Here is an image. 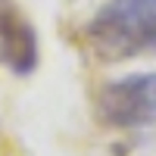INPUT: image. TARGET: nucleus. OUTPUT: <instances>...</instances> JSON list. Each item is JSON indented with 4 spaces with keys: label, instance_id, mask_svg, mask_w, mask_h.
<instances>
[{
    "label": "nucleus",
    "instance_id": "nucleus-1",
    "mask_svg": "<svg viewBox=\"0 0 156 156\" xmlns=\"http://www.w3.org/2000/svg\"><path fill=\"white\" fill-rule=\"evenodd\" d=\"M84 41L103 62L156 50V0H109L84 25Z\"/></svg>",
    "mask_w": 156,
    "mask_h": 156
},
{
    "label": "nucleus",
    "instance_id": "nucleus-2",
    "mask_svg": "<svg viewBox=\"0 0 156 156\" xmlns=\"http://www.w3.org/2000/svg\"><path fill=\"white\" fill-rule=\"evenodd\" d=\"M97 115L109 128L156 125V72L112 78L97 94Z\"/></svg>",
    "mask_w": 156,
    "mask_h": 156
},
{
    "label": "nucleus",
    "instance_id": "nucleus-3",
    "mask_svg": "<svg viewBox=\"0 0 156 156\" xmlns=\"http://www.w3.org/2000/svg\"><path fill=\"white\" fill-rule=\"evenodd\" d=\"M0 56L16 75H28L37 66V34L12 0H0Z\"/></svg>",
    "mask_w": 156,
    "mask_h": 156
}]
</instances>
